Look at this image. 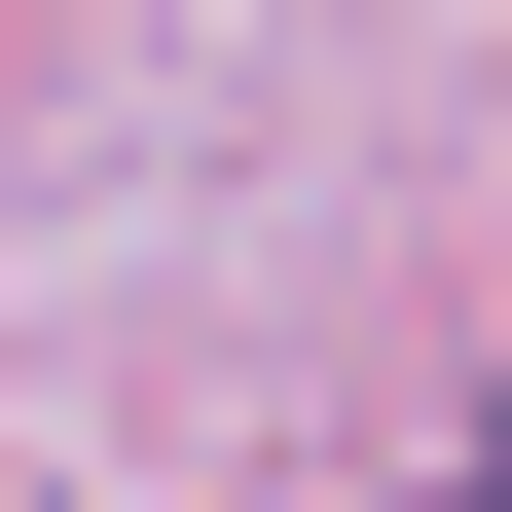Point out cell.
Returning a JSON list of instances; mask_svg holds the SVG:
<instances>
[{
    "label": "cell",
    "instance_id": "obj_1",
    "mask_svg": "<svg viewBox=\"0 0 512 512\" xmlns=\"http://www.w3.org/2000/svg\"><path fill=\"white\" fill-rule=\"evenodd\" d=\"M476 512H512V403H476Z\"/></svg>",
    "mask_w": 512,
    "mask_h": 512
}]
</instances>
